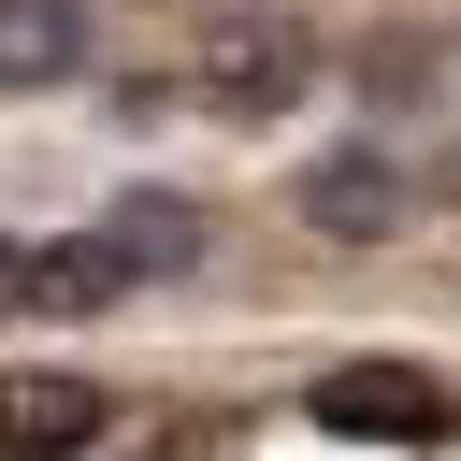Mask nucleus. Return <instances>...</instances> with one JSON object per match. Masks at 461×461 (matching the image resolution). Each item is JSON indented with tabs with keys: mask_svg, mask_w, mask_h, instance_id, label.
<instances>
[{
	"mask_svg": "<svg viewBox=\"0 0 461 461\" xmlns=\"http://www.w3.org/2000/svg\"><path fill=\"white\" fill-rule=\"evenodd\" d=\"M187 86H202V115L259 130V115H288V101L317 86V29H303V14H274V0H216V14H202Z\"/></svg>",
	"mask_w": 461,
	"mask_h": 461,
	"instance_id": "1",
	"label": "nucleus"
},
{
	"mask_svg": "<svg viewBox=\"0 0 461 461\" xmlns=\"http://www.w3.org/2000/svg\"><path fill=\"white\" fill-rule=\"evenodd\" d=\"M403 202H418V187H403V158H389V144H346V158H317V173H303V230H317V245H389V230H403Z\"/></svg>",
	"mask_w": 461,
	"mask_h": 461,
	"instance_id": "2",
	"label": "nucleus"
},
{
	"mask_svg": "<svg viewBox=\"0 0 461 461\" xmlns=\"http://www.w3.org/2000/svg\"><path fill=\"white\" fill-rule=\"evenodd\" d=\"M115 432V403H101V375H0V461H72V447H101Z\"/></svg>",
	"mask_w": 461,
	"mask_h": 461,
	"instance_id": "3",
	"label": "nucleus"
},
{
	"mask_svg": "<svg viewBox=\"0 0 461 461\" xmlns=\"http://www.w3.org/2000/svg\"><path fill=\"white\" fill-rule=\"evenodd\" d=\"M317 432L432 447V432H447V389H432V375H403V360H360V375H317Z\"/></svg>",
	"mask_w": 461,
	"mask_h": 461,
	"instance_id": "4",
	"label": "nucleus"
},
{
	"mask_svg": "<svg viewBox=\"0 0 461 461\" xmlns=\"http://www.w3.org/2000/svg\"><path fill=\"white\" fill-rule=\"evenodd\" d=\"M101 259L144 288V274H187L202 259V202H173V187H130L115 216H101Z\"/></svg>",
	"mask_w": 461,
	"mask_h": 461,
	"instance_id": "5",
	"label": "nucleus"
},
{
	"mask_svg": "<svg viewBox=\"0 0 461 461\" xmlns=\"http://www.w3.org/2000/svg\"><path fill=\"white\" fill-rule=\"evenodd\" d=\"M86 72V0H0V86H72Z\"/></svg>",
	"mask_w": 461,
	"mask_h": 461,
	"instance_id": "6",
	"label": "nucleus"
},
{
	"mask_svg": "<svg viewBox=\"0 0 461 461\" xmlns=\"http://www.w3.org/2000/svg\"><path fill=\"white\" fill-rule=\"evenodd\" d=\"M130 274L101 259V230L86 245H29V317H86V303H115Z\"/></svg>",
	"mask_w": 461,
	"mask_h": 461,
	"instance_id": "7",
	"label": "nucleus"
},
{
	"mask_svg": "<svg viewBox=\"0 0 461 461\" xmlns=\"http://www.w3.org/2000/svg\"><path fill=\"white\" fill-rule=\"evenodd\" d=\"M0 317H29V245L0 230Z\"/></svg>",
	"mask_w": 461,
	"mask_h": 461,
	"instance_id": "8",
	"label": "nucleus"
}]
</instances>
